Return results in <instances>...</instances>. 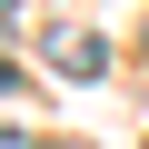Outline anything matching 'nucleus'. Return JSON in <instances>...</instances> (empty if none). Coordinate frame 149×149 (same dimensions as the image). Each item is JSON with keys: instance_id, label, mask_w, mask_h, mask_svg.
I'll list each match as a JSON object with an SVG mask.
<instances>
[{"instance_id": "nucleus-1", "label": "nucleus", "mask_w": 149, "mask_h": 149, "mask_svg": "<svg viewBox=\"0 0 149 149\" xmlns=\"http://www.w3.org/2000/svg\"><path fill=\"white\" fill-rule=\"evenodd\" d=\"M50 60H60V80H100V70H109V50H100L90 30H60V40H50Z\"/></svg>"}, {"instance_id": "nucleus-2", "label": "nucleus", "mask_w": 149, "mask_h": 149, "mask_svg": "<svg viewBox=\"0 0 149 149\" xmlns=\"http://www.w3.org/2000/svg\"><path fill=\"white\" fill-rule=\"evenodd\" d=\"M0 90H10V60H0Z\"/></svg>"}, {"instance_id": "nucleus-3", "label": "nucleus", "mask_w": 149, "mask_h": 149, "mask_svg": "<svg viewBox=\"0 0 149 149\" xmlns=\"http://www.w3.org/2000/svg\"><path fill=\"white\" fill-rule=\"evenodd\" d=\"M10 10H20V0H0V20H10Z\"/></svg>"}, {"instance_id": "nucleus-4", "label": "nucleus", "mask_w": 149, "mask_h": 149, "mask_svg": "<svg viewBox=\"0 0 149 149\" xmlns=\"http://www.w3.org/2000/svg\"><path fill=\"white\" fill-rule=\"evenodd\" d=\"M50 149H70V139H50Z\"/></svg>"}]
</instances>
